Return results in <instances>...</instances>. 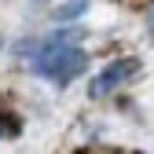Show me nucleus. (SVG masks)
<instances>
[{
  "label": "nucleus",
  "instance_id": "nucleus-1",
  "mask_svg": "<svg viewBox=\"0 0 154 154\" xmlns=\"http://www.w3.org/2000/svg\"><path fill=\"white\" fill-rule=\"evenodd\" d=\"M85 66H88V59H85V51L77 44L73 48H59V51H48V55H37V63H33L37 73L48 77V81L59 85V88H66L73 77H81Z\"/></svg>",
  "mask_w": 154,
  "mask_h": 154
},
{
  "label": "nucleus",
  "instance_id": "nucleus-2",
  "mask_svg": "<svg viewBox=\"0 0 154 154\" xmlns=\"http://www.w3.org/2000/svg\"><path fill=\"white\" fill-rule=\"evenodd\" d=\"M136 70H140V59H132V55H125V59H118V63H110V66L92 81V95L99 99V95H106V92H114V88H121L128 77H136Z\"/></svg>",
  "mask_w": 154,
  "mask_h": 154
},
{
  "label": "nucleus",
  "instance_id": "nucleus-3",
  "mask_svg": "<svg viewBox=\"0 0 154 154\" xmlns=\"http://www.w3.org/2000/svg\"><path fill=\"white\" fill-rule=\"evenodd\" d=\"M85 11H88V0H66V4L55 8V18H59V22H70V18L85 15Z\"/></svg>",
  "mask_w": 154,
  "mask_h": 154
},
{
  "label": "nucleus",
  "instance_id": "nucleus-4",
  "mask_svg": "<svg viewBox=\"0 0 154 154\" xmlns=\"http://www.w3.org/2000/svg\"><path fill=\"white\" fill-rule=\"evenodd\" d=\"M150 26H154V15H150Z\"/></svg>",
  "mask_w": 154,
  "mask_h": 154
},
{
  "label": "nucleus",
  "instance_id": "nucleus-5",
  "mask_svg": "<svg viewBox=\"0 0 154 154\" xmlns=\"http://www.w3.org/2000/svg\"><path fill=\"white\" fill-rule=\"evenodd\" d=\"M0 44H4V41H0Z\"/></svg>",
  "mask_w": 154,
  "mask_h": 154
}]
</instances>
